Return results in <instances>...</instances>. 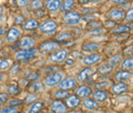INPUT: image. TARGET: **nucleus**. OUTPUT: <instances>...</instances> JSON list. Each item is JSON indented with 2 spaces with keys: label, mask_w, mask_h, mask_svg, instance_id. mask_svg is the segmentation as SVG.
<instances>
[{
  "label": "nucleus",
  "mask_w": 133,
  "mask_h": 113,
  "mask_svg": "<svg viewBox=\"0 0 133 113\" xmlns=\"http://www.w3.org/2000/svg\"><path fill=\"white\" fill-rule=\"evenodd\" d=\"M51 110L54 113H66V105L61 101H54L51 104Z\"/></svg>",
  "instance_id": "12"
},
{
  "label": "nucleus",
  "mask_w": 133,
  "mask_h": 113,
  "mask_svg": "<svg viewBox=\"0 0 133 113\" xmlns=\"http://www.w3.org/2000/svg\"><path fill=\"white\" fill-rule=\"evenodd\" d=\"M3 34H4V28L0 26V37H1V36H2Z\"/></svg>",
  "instance_id": "50"
},
{
  "label": "nucleus",
  "mask_w": 133,
  "mask_h": 113,
  "mask_svg": "<svg viewBox=\"0 0 133 113\" xmlns=\"http://www.w3.org/2000/svg\"><path fill=\"white\" fill-rule=\"evenodd\" d=\"M66 57H68V51L66 49H59L50 55L49 60L52 63H62L66 60Z\"/></svg>",
  "instance_id": "4"
},
{
  "label": "nucleus",
  "mask_w": 133,
  "mask_h": 113,
  "mask_svg": "<svg viewBox=\"0 0 133 113\" xmlns=\"http://www.w3.org/2000/svg\"><path fill=\"white\" fill-rule=\"evenodd\" d=\"M75 2L72 1V0H66V1H64L63 4H61V9L63 11H68V10H71L74 6Z\"/></svg>",
  "instance_id": "24"
},
{
  "label": "nucleus",
  "mask_w": 133,
  "mask_h": 113,
  "mask_svg": "<svg viewBox=\"0 0 133 113\" xmlns=\"http://www.w3.org/2000/svg\"><path fill=\"white\" fill-rule=\"evenodd\" d=\"M18 68H19V65H18V63H15V64L12 65V68L10 69V74H16V73H17L18 72Z\"/></svg>",
  "instance_id": "40"
},
{
  "label": "nucleus",
  "mask_w": 133,
  "mask_h": 113,
  "mask_svg": "<svg viewBox=\"0 0 133 113\" xmlns=\"http://www.w3.org/2000/svg\"><path fill=\"white\" fill-rule=\"evenodd\" d=\"M42 6V1H33L30 4V8L35 9V8H40Z\"/></svg>",
  "instance_id": "38"
},
{
  "label": "nucleus",
  "mask_w": 133,
  "mask_h": 113,
  "mask_svg": "<svg viewBox=\"0 0 133 113\" xmlns=\"http://www.w3.org/2000/svg\"><path fill=\"white\" fill-rule=\"evenodd\" d=\"M99 49V44L97 42H88L82 46V50L84 51H95Z\"/></svg>",
  "instance_id": "20"
},
{
  "label": "nucleus",
  "mask_w": 133,
  "mask_h": 113,
  "mask_svg": "<svg viewBox=\"0 0 133 113\" xmlns=\"http://www.w3.org/2000/svg\"><path fill=\"white\" fill-rule=\"evenodd\" d=\"M120 62H122V58L121 56H113L112 58H110L109 60V64L111 65L112 67H116L120 64Z\"/></svg>",
  "instance_id": "28"
},
{
  "label": "nucleus",
  "mask_w": 133,
  "mask_h": 113,
  "mask_svg": "<svg viewBox=\"0 0 133 113\" xmlns=\"http://www.w3.org/2000/svg\"><path fill=\"white\" fill-rule=\"evenodd\" d=\"M17 3H18L19 6H24V5L28 4V1H17Z\"/></svg>",
  "instance_id": "48"
},
{
  "label": "nucleus",
  "mask_w": 133,
  "mask_h": 113,
  "mask_svg": "<svg viewBox=\"0 0 133 113\" xmlns=\"http://www.w3.org/2000/svg\"><path fill=\"white\" fill-rule=\"evenodd\" d=\"M128 90V85L124 82H117L115 83L113 86H112V92L116 95H120V94H123L125 93L126 91Z\"/></svg>",
  "instance_id": "14"
},
{
  "label": "nucleus",
  "mask_w": 133,
  "mask_h": 113,
  "mask_svg": "<svg viewBox=\"0 0 133 113\" xmlns=\"http://www.w3.org/2000/svg\"><path fill=\"white\" fill-rule=\"evenodd\" d=\"M81 20H82V21H85V22H89V21L91 22V21H94V20H95V16L87 15V16H81Z\"/></svg>",
  "instance_id": "42"
},
{
  "label": "nucleus",
  "mask_w": 133,
  "mask_h": 113,
  "mask_svg": "<svg viewBox=\"0 0 133 113\" xmlns=\"http://www.w3.org/2000/svg\"><path fill=\"white\" fill-rule=\"evenodd\" d=\"M39 76H40V74H39L38 72H33V73H31V74L28 76V79H29V80H35V79L39 78Z\"/></svg>",
  "instance_id": "41"
},
{
  "label": "nucleus",
  "mask_w": 133,
  "mask_h": 113,
  "mask_svg": "<svg viewBox=\"0 0 133 113\" xmlns=\"http://www.w3.org/2000/svg\"><path fill=\"white\" fill-rule=\"evenodd\" d=\"M38 52V49H21L17 50L16 53V59L17 61H22V62H27L29 60H31L34 56Z\"/></svg>",
  "instance_id": "1"
},
{
  "label": "nucleus",
  "mask_w": 133,
  "mask_h": 113,
  "mask_svg": "<svg viewBox=\"0 0 133 113\" xmlns=\"http://www.w3.org/2000/svg\"><path fill=\"white\" fill-rule=\"evenodd\" d=\"M25 21V19H24V16H17V17H16V24H22L23 22Z\"/></svg>",
  "instance_id": "46"
},
{
  "label": "nucleus",
  "mask_w": 133,
  "mask_h": 113,
  "mask_svg": "<svg viewBox=\"0 0 133 113\" xmlns=\"http://www.w3.org/2000/svg\"><path fill=\"white\" fill-rule=\"evenodd\" d=\"M108 16L112 20H114V22H121L124 16H125V14L123 10H120V9H111L108 14Z\"/></svg>",
  "instance_id": "11"
},
{
  "label": "nucleus",
  "mask_w": 133,
  "mask_h": 113,
  "mask_svg": "<svg viewBox=\"0 0 133 113\" xmlns=\"http://www.w3.org/2000/svg\"><path fill=\"white\" fill-rule=\"evenodd\" d=\"M131 30V27L130 26H127V25H122V26H119L115 28L113 30V33L114 34H119V33H124V32H128Z\"/></svg>",
  "instance_id": "27"
},
{
  "label": "nucleus",
  "mask_w": 133,
  "mask_h": 113,
  "mask_svg": "<svg viewBox=\"0 0 133 113\" xmlns=\"http://www.w3.org/2000/svg\"><path fill=\"white\" fill-rule=\"evenodd\" d=\"M18 91H19L18 86H17V85H8L7 86V92L10 95H17L18 93Z\"/></svg>",
  "instance_id": "34"
},
{
  "label": "nucleus",
  "mask_w": 133,
  "mask_h": 113,
  "mask_svg": "<svg viewBox=\"0 0 133 113\" xmlns=\"http://www.w3.org/2000/svg\"><path fill=\"white\" fill-rule=\"evenodd\" d=\"M0 113H17V109L16 107H7L0 110Z\"/></svg>",
  "instance_id": "35"
},
{
  "label": "nucleus",
  "mask_w": 133,
  "mask_h": 113,
  "mask_svg": "<svg viewBox=\"0 0 133 113\" xmlns=\"http://www.w3.org/2000/svg\"><path fill=\"white\" fill-rule=\"evenodd\" d=\"M122 69L124 71H128L133 69V58H127L122 62Z\"/></svg>",
  "instance_id": "23"
},
{
  "label": "nucleus",
  "mask_w": 133,
  "mask_h": 113,
  "mask_svg": "<svg viewBox=\"0 0 133 113\" xmlns=\"http://www.w3.org/2000/svg\"><path fill=\"white\" fill-rule=\"evenodd\" d=\"M77 84V80L74 78V77H68L65 78L58 83V88L59 90H63V91H69L73 87H75Z\"/></svg>",
  "instance_id": "5"
},
{
  "label": "nucleus",
  "mask_w": 133,
  "mask_h": 113,
  "mask_svg": "<svg viewBox=\"0 0 133 113\" xmlns=\"http://www.w3.org/2000/svg\"><path fill=\"white\" fill-rule=\"evenodd\" d=\"M56 28H57V24H56L54 21H52V20H47V21H45V22L39 27V30H40L41 32L46 33V34H52V33L55 32Z\"/></svg>",
  "instance_id": "2"
},
{
  "label": "nucleus",
  "mask_w": 133,
  "mask_h": 113,
  "mask_svg": "<svg viewBox=\"0 0 133 113\" xmlns=\"http://www.w3.org/2000/svg\"><path fill=\"white\" fill-rule=\"evenodd\" d=\"M62 80H63V75L61 73H53L48 75L44 79V83L46 86H53L55 84H58Z\"/></svg>",
  "instance_id": "6"
},
{
  "label": "nucleus",
  "mask_w": 133,
  "mask_h": 113,
  "mask_svg": "<svg viewBox=\"0 0 133 113\" xmlns=\"http://www.w3.org/2000/svg\"><path fill=\"white\" fill-rule=\"evenodd\" d=\"M66 106L70 108H76L80 105V99L76 95H71L66 99Z\"/></svg>",
  "instance_id": "15"
},
{
  "label": "nucleus",
  "mask_w": 133,
  "mask_h": 113,
  "mask_svg": "<svg viewBox=\"0 0 133 113\" xmlns=\"http://www.w3.org/2000/svg\"><path fill=\"white\" fill-rule=\"evenodd\" d=\"M64 21L68 25H78L81 22V16L78 13L70 11L66 13L64 16Z\"/></svg>",
  "instance_id": "3"
},
{
  "label": "nucleus",
  "mask_w": 133,
  "mask_h": 113,
  "mask_svg": "<svg viewBox=\"0 0 133 113\" xmlns=\"http://www.w3.org/2000/svg\"><path fill=\"white\" fill-rule=\"evenodd\" d=\"M125 19H126L127 22H131V21H133V7H131V8L127 11Z\"/></svg>",
  "instance_id": "39"
},
{
  "label": "nucleus",
  "mask_w": 133,
  "mask_h": 113,
  "mask_svg": "<svg viewBox=\"0 0 133 113\" xmlns=\"http://www.w3.org/2000/svg\"><path fill=\"white\" fill-rule=\"evenodd\" d=\"M10 67V62L5 59H0V71H5Z\"/></svg>",
  "instance_id": "30"
},
{
  "label": "nucleus",
  "mask_w": 133,
  "mask_h": 113,
  "mask_svg": "<svg viewBox=\"0 0 133 113\" xmlns=\"http://www.w3.org/2000/svg\"><path fill=\"white\" fill-rule=\"evenodd\" d=\"M73 63H74V62H73V60H71V59H69V60L66 61V64L68 65H72Z\"/></svg>",
  "instance_id": "51"
},
{
  "label": "nucleus",
  "mask_w": 133,
  "mask_h": 113,
  "mask_svg": "<svg viewBox=\"0 0 133 113\" xmlns=\"http://www.w3.org/2000/svg\"><path fill=\"white\" fill-rule=\"evenodd\" d=\"M93 98L97 102H103L108 98V93L104 91H96L93 93Z\"/></svg>",
  "instance_id": "21"
},
{
  "label": "nucleus",
  "mask_w": 133,
  "mask_h": 113,
  "mask_svg": "<svg viewBox=\"0 0 133 113\" xmlns=\"http://www.w3.org/2000/svg\"><path fill=\"white\" fill-rule=\"evenodd\" d=\"M108 113H117V112H114V111H110V112H108Z\"/></svg>",
  "instance_id": "56"
},
{
  "label": "nucleus",
  "mask_w": 133,
  "mask_h": 113,
  "mask_svg": "<svg viewBox=\"0 0 133 113\" xmlns=\"http://www.w3.org/2000/svg\"><path fill=\"white\" fill-rule=\"evenodd\" d=\"M127 1H114V3H125Z\"/></svg>",
  "instance_id": "52"
},
{
  "label": "nucleus",
  "mask_w": 133,
  "mask_h": 113,
  "mask_svg": "<svg viewBox=\"0 0 133 113\" xmlns=\"http://www.w3.org/2000/svg\"><path fill=\"white\" fill-rule=\"evenodd\" d=\"M21 35H22V32L19 31V29H17V28H11L7 34H6V40L9 42V43H14V42H16L17 39L21 37Z\"/></svg>",
  "instance_id": "7"
},
{
  "label": "nucleus",
  "mask_w": 133,
  "mask_h": 113,
  "mask_svg": "<svg viewBox=\"0 0 133 113\" xmlns=\"http://www.w3.org/2000/svg\"><path fill=\"white\" fill-rule=\"evenodd\" d=\"M8 100V96L6 94H0V104L5 103Z\"/></svg>",
  "instance_id": "43"
},
{
  "label": "nucleus",
  "mask_w": 133,
  "mask_h": 113,
  "mask_svg": "<svg viewBox=\"0 0 133 113\" xmlns=\"http://www.w3.org/2000/svg\"><path fill=\"white\" fill-rule=\"evenodd\" d=\"M83 106L84 108H86L88 110H92V109H96L98 107V104L93 99L87 98V99H85L83 101Z\"/></svg>",
  "instance_id": "19"
},
{
  "label": "nucleus",
  "mask_w": 133,
  "mask_h": 113,
  "mask_svg": "<svg viewBox=\"0 0 133 113\" xmlns=\"http://www.w3.org/2000/svg\"><path fill=\"white\" fill-rule=\"evenodd\" d=\"M131 77V73L129 71H119L115 74V80L119 81V82H123V81L128 80Z\"/></svg>",
  "instance_id": "17"
},
{
  "label": "nucleus",
  "mask_w": 133,
  "mask_h": 113,
  "mask_svg": "<svg viewBox=\"0 0 133 113\" xmlns=\"http://www.w3.org/2000/svg\"><path fill=\"white\" fill-rule=\"evenodd\" d=\"M113 69H114V67H112L111 65L108 63V64L101 65L98 70H99V72L101 74H109V73H111L113 71Z\"/></svg>",
  "instance_id": "26"
},
{
  "label": "nucleus",
  "mask_w": 133,
  "mask_h": 113,
  "mask_svg": "<svg viewBox=\"0 0 133 113\" xmlns=\"http://www.w3.org/2000/svg\"><path fill=\"white\" fill-rule=\"evenodd\" d=\"M68 113H82V112H80V111H70V112Z\"/></svg>",
  "instance_id": "53"
},
{
  "label": "nucleus",
  "mask_w": 133,
  "mask_h": 113,
  "mask_svg": "<svg viewBox=\"0 0 133 113\" xmlns=\"http://www.w3.org/2000/svg\"><path fill=\"white\" fill-rule=\"evenodd\" d=\"M2 79H3V75H2L1 73H0V81L2 80Z\"/></svg>",
  "instance_id": "54"
},
{
  "label": "nucleus",
  "mask_w": 133,
  "mask_h": 113,
  "mask_svg": "<svg viewBox=\"0 0 133 113\" xmlns=\"http://www.w3.org/2000/svg\"><path fill=\"white\" fill-rule=\"evenodd\" d=\"M35 15H36L37 16H44V10H42V9H41V10L38 9V10L35 13Z\"/></svg>",
  "instance_id": "47"
},
{
  "label": "nucleus",
  "mask_w": 133,
  "mask_h": 113,
  "mask_svg": "<svg viewBox=\"0 0 133 113\" xmlns=\"http://www.w3.org/2000/svg\"><path fill=\"white\" fill-rule=\"evenodd\" d=\"M22 104V101L21 100H11L10 103H9V107H14V106H17Z\"/></svg>",
  "instance_id": "44"
},
{
  "label": "nucleus",
  "mask_w": 133,
  "mask_h": 113,
  "mask_svg": "<svg viewBox=\"0 0 133 113\" xmlns=\"http://www.w3.org/2000/svg\"><path fill=\"white\" fill-rule=\"evenodd\" d=\"M45 6L46 8L51 11V13H55L61 8V2L56 1V0H50V1H46L45 2Z\"/></svg>",
  "instance_id": "18"
},
{
  "label": "nucleus",
  "mask_w": 133,
  "mask_h": 113,
  "mask_svg": "<svg viewBox=\"0 0 133 113\" xmlns=\"http://www.w3.org/2000/svg\"><path fill=\"white\" fill-rule=\"evenodd\" d=\"M39 27V24L36 20L34 19H30L25 23V30H33Z\"/></svg>",
  "instance_id": "22"
},
{
  "label": "nucleus",
  "mask_w": 133,
  "mask_h": 113,
  "mask_svg": "<svg viewBox=\"0 0 133 113\" xmlns=\"http://www.w3.org/2000/svg\"><path fill=\"white\" fill-rule=\"evenodd\" d=\"M93 73H94V70H93L92 68H90V67L85 68V69H83L81 72L78 73V75H77V81H79V82H83V81L86 80L90 75H92Z\"/></svg>",
  "instance_id": "10"
},
{
  "label": "nucleus",
  "mask_w": 133,
  "mask_h": 113,
  "mask_svg": "<svg viewBox=\"0 0 133 113\" xmlns=\"http://www.w3.org/2000/svg\"><path fill=\"white\" fill-rule=\"evenodd\" d=\"M68 95H69L68 91H63V90H58L57 92H55V93L53 94V96H54L55 98H57V99H61V98H66Z\"/></svg>",
  "instance_id": "33"
},
{
  "label": "nucleus",
  "mask_w": 133,
  "mask_h": 113,
  "mask_svg": "<svg viewBox=\"0 0 133 113\" xmlns=\"http://www.w3.org/2000/svg\"><path fill=\"white\" fill-rule=\"evenodd\" d=\"M109 85H110V82H109V81H103V82L96 83V84H95V87H96L98 91H101V88H107Z\"/></svg>",
  "instance_id": "37"
},
{
  "label": "nucleus",
  "mask_w": 133,
  "mask_h": 113,
  "mask_svg": "<svg viewBox=\"0 0 133 113\" xmlns=\"http://www.w3.org/2000/svg\"><path fill=\"white\" fill-rule=\"evenodd\" d=\"M88 113H100L98 111H91V112H88Z\"/></svg>",
  "instance_id": "55"
},
{
  "label": "nucleus",
  "mask_w": 133,
  "mask_h": 113,
  "mask_svg": "<svg viewBox=\"0 0 133 113\" xmlns=\"http://www.w3.org/2000/svg\"><path fill=\"white\" fill-rule=\"evenodd\" d=\"M102 32H103L102 29H95V30L89 31V34H90V35H96V34H101Z\"/></svg>",
  "instance_id": "45"
},
{
  "label": "nucleus",
  "mask_w": 133,
  "mask_h": 113,
  "mask_svg": "<svg viewBox=\"0 0 133 113\" xmlns=\"http://www.w3.org/2000/svg\"><path fill=\"white\" fill-rule=\"evenodd\" d=\"M56 68H47L45 69V72H52V71H55Z\"/></svg>",
  "instance_id": "49"
},
{
  "label": "nucleus",
  "mask_w": 133,
  "mask_h": 113,
  "mask_svg": "<svg viewBox=\"0 0 133 113\" xmlns=\"http://www.w3.org/2000/svg\"><path fill=\"white\" fill-rule=\"evenodd\" d=\"M34 45H35V41L29 36L23 37L19 42V46L23 47V49H30L31 47H33Z\"/></svg>",
  "instance_id": "16"
},
{
  "label": "nucleus",
  "mask_w": 133,
  "mask_h": 113,
  "mask_svg": "<svg viewBox=\"0 0 133 113\" xmlns=\"http://www.w3.org/2000/svg\"><path fill=\"white\" fill-rule=\"evenodd\" d=\"M71 37H72V33L64 32V33L58 34L55 38H56V40H58V41H64V40H68V39H70Z\"/></svg>",
  "instance_id": "29"
},
{
  "label": "nucleus",
  "mask_w": 133,
  "mask_h": 113,
  "mask_svg": "<svg viewBox=\"0 0 133 113\" xmlns=\"http://www.w3.org/2000/svg\"><path fill=\"white\" fill-rule=\"evenodd\" d=\"M101 60V56L98 53H92L89 56H86L83 59V64L85 66H92V65L98 63Z\"/></svg>",
  "instance_id": "8"
},
{
  "label": "nucleus",
  "mask_w": 133,
  "mask_h": 113,
  "mask_svg": "<svg viewBox=\"0 0 133 113\" xmlns=\"http://www.w3.org/2000/svg\"><path fill=\"white\" fill-rule=\"evenodd\" d=\"M43 88H44V86H43L42 82H34L30 87V90L33 92H40V91H43Z\"/></svg>",
  "instance_id": "31"
},
{
  "label": "nucleus",
  "mask_w": 133,
  "mask_h": 113,
  "mask_svg": "<svg viewBox=\"0 0 133 113\" xmlns=\"http://www.w3.org/2000/svg\"><path fill=\"white\" fill-rule=\"evenodd\" d=\"M58 43L56 42H53V41H46L44 43H42L40 45V50L41 51H44V52H52L54 50L58 49Z\"/></svg>",
  "instance_id": "9"
},
{
  "label": "nucleus",
  "mask_w": 133,
  "mask_h": 113,
  "mask_svg": "<svg viewBox=\"0 0 133 113\" xmlns=\"http://www.w3.org/2000/svg\"><path fill=\"white\" fill-rule=\"evenodd\" d=\"M100 26H101V22L99 21H91L90 23L87 24V29L95 30V29H98V27Z\"/></svg>",
  "instance_id": "32"
},
{
  "label": "nucleus",
  "mask_w": 133,
  "mask_h": 113,
  "mask_svg": "<svg viewBox=\"0 0 133 113\" xmlns=\"http://www.w3.org/2000/svg\"><path fill=\"white\" fill-rule=\"evenodd\" d=\"M43 107V103L42 102H35L33 105L30 107L29 113H38Z\"/></svg>",
  "instance_id": "25"
},
{
  "label": "nucleus",
  "mask_w": 133,
  "mask_h": 113,
  "mask_svg": "<svg viewBox=\"0 0 133 113\" xmlns=\"http://www.w3.org/2000/svg\"><path fill=\"white\" fill-rule=\"evenodd\" d=\"M37 98H38V96H37V95L30 94V95H28V96H27V98L25 99V103H27V104H29V103H33L35 100H37Z\"/></svg>",
  "instance_id": "36"
},
{
  "label": "nucleus",
  "mask_w": 133,
  "mask_h": 113,
  "mask_svg": "<svg viewBox=\"0 0 133 113\" xmlns=\"http://www.w3.org/2000/svg\"><path fill=\"white\" fill-rule=\"evenodd\" d=\"M91 94V88L87 85H80L76 88V96L80 98H86Z\"/></svg>",
  "instance_id": "13"
}]
</instances>
